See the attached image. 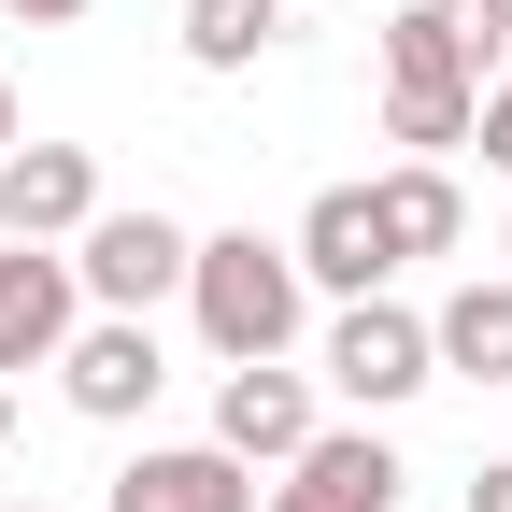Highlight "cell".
<instances>
[{
    "instance_id": "cell-1",
    "label": "cell",
    "mask_w": 512,
    "mask_h": 512,
    "mask_svg": "<svg viewBox=\"0 0 512 512\" xmlns=\"http://www.w3.org/2000/svg\"><path fill=\"white\" fill-rule=\"evenodd\" d=\"M185 313H200L214 370H256V356H285V342H299V313H313V285H299V242L214 228L200 256H185Z\"/></svg>"
},
{
    "instance_id": "cell-2",
    "label": "cell",
    "mask_w": 512,
    "mask_h": 512,
    "mask_svg": "<svg viewBox=\"0 0 512 512\" xmlns=\"http://www.w3.org/2000/svg\"><path fill=\"white\" fill-rule=\"evenodd\" d=\"M313 370H328L342 399L384 427L399 399H427V384H441V342H427V313H413V299H342V313H328V356H313Z\"/></svg>"
},
{
    "instance_id": "cell-3",
    "label": "cell",
    "mask_w": 512,
    "mask_h": 512,
    "mask_svg": "<svg viewBox=\"0 0 512 512\" xmlns=\"http://www.w3.org/2000/svg\"><path fill=\"white\" fill-rule=\"evenodd\" d=\"M185 256H200V228H171L157 200L143 214H86V242H72V271H86V299L100 313H157V299H185Z\"/></svg>"
},
{
    "instance_id": "cell-4",
    "label": "cell",
    "mask_w": 512,
    "mask_h": 512,
    "mask_svg": "<svg viewBox=\"0 0 512 512\" xmlns=\"http://www.w3.org/2000/svg\"><path fill=\"white\" fill-rule=\"evenodd\" d=\"M157 384H171V356H157V313H86V328L57 342V399H72L86 427L157 413Z\"/></svg>"
},
{
    "instance_id": "cell-5",
    "label": "cell",
    "mask_w": 512,
    "mask_h": 512,
    "mask_svg": "<svg viewBox=\"0 0 512 512\" xmlns=\"http://www.w3.org/2000/svg\"><path fill=\"white\" fill-rule=\"evenodd\" d=\"M399 484H413V470H399V441L356 413V427H313L256 512H399Z\"/></svg>"
},
{
    "instance_id": "cell-6",
    "label": "cell",
    "mask_w": 512,
    "mask_h": 512,
    "mask_svg": "<svg viewBox=\"0 0 512 512\" xmlns=\"http://www.w3.org/2000/svg\"><path fill=\"white\" fill-rule=\"evenodd\" d=\"M86 328V271L72 242H0V384L15 370H57V342Z\"/></svg>"
},
{
    "instance_id": "cell-7",
    "label": "cell",
    "mask_w": 512,
    "mask_h": 512,
    "mask_svg": "<svg viewBox=\"0 0 512 512\" xmlns=\"http://www.w3.org/2000/svg\"><path fill=\"white\" fill-rule=\"evenodd\" d=\"M285 242H299V285H313V299H384V271H399L370 185H313V214H299Z\"/></svg>"
},
{
    "instance_id": "cell-8",
    "label": "cell",
    "mask_w": 512,
    "mask_h": 512,
    "mask_svg": "<svg viewBox=\"0 0 512 512\" xmlns=\"http://www.w3.org/2000/svg\"><path fill=\"white\" fill-rule=\"evenodd\" d=\"M313 427H328V413H313V370H285V356H256V370H214V441H228L242 470H285Z\"/></svg>"
},
{
    "instance_id": "cell-9",
    "label": "cell",
    "mask_w": 512,
    "mask_h": 512,
    "mask_svg": "<svg viewBox=\"0 0 512 512\" xmlns=\"http://www.w3.org/2000/svg\"><path fill=\"white\" fill-rule=\"evenodd\" d=\"M256 498H271V484H256L228 441H143L100 512H256Z\"/></svg>"
},
{
    "instance_id": "cell-10",
    "label": "cell",
    "mask_w": 512,
    "mask_h": 512,
    "mask_svg": "<svg viewBox=\"0 0 512 512\" xmlns=\"http://www.w3.org/2000/svg\"><path fill=\"white\" fill-rule=\"evenodd\" d=\"M86 214H100L86 143H15L0 157V242H86Z\"/></svg>"
},
{
    "instance_id": "cell-11",
    "label": "cell",
    "mask_w": 512,
    "mask_h": 512,
    "mask_svg": "<svg viewBox=\"0 0 512 512\" xmlns=\"http://www.w3.org/2000/svg\"><path fill=\"white\" fill-rule=\"evenodd\" d=\"M370 200H384V242H399V271H413V256H456V242H470V200H456V171H441V157L370 171Z\"/></svg>"
},
{
    "instance_id": "cell-12",
    "label": "cell",
    "mask_w": 512,
    "mask_h": 512,
    "mask_svg": "<svg viewBox=\"0 0 512 512\" xmlns=\"http://www.w3.org/2000/svg\"><path fill=\"white\" fill-rule=\"evenodd\" d=\"M427 342H441L456 384H512V271H470L456 299L427 313Z\"/></svg>"
},
{
    "instance_id": "cell-13",
    "label": "cell",
    "mask_w": 512,
    "mask_h": 512,
    "mask_svg": "<svg viewBox=\"0 0 512 512\" xmlns=\"http://www.w3.org/2000/svg\"><path fill=\"white\" fill-rule=\"evenodd\" d=\"M271 29H285V0H185V57L200 72H256Z\"/></svg>"
},
{
    "instance_id": "cell-14",
    "label": "cell",
    "mask_w": 512,
    "mask_h": 512,
    "mask_svg": "<svg viewBox=\"0 0 512 512\" xmlns=\"http://www.w3.org/2000/svg\"><path fill=\"white\" fill-rule=\"evenodd\" d=\"M427 15H441V43H456V57H470L484 86L512 72V0H427Z\"/></svg>"
},
{
    "instance_id": "cell-15",
    "label": "cell",
    "mask_w": 512,
    "mask_h": 512,
    "mask_svg": "<svg viewBox=\"0 0 512 512\" xmlns=\"http://www.w3.org/2000/svg\"><path fill=\"white\" fill-rule=\"evenodd\" d=\"M470 143H484V171H512V86H484V128H470Z\"/></svg>"
},
{
    "instance_id": "cell-16",
    "label": "cell",
    "mask_w": 512,
    "mask_h": 512,
    "mask_svg": "<svg viewBox=\"0 0 512 512\" xmlns=\"http://www.w3.org/2000/svg\"><path fill=\"white\" fill-rule=\"evenodd\" d=\"M0 15H15V29H72L86 0H0Z\"/></svg>"
},
{
    "instance_id": "cell-17",
    "label": "cell",
    "mask_w": 512,
    "mask_h": 512,
    "mask_svg": "<svg viewBox=\"0 0 512 512\" xmlns=\"http://www.w3.org/2000/svg\"><path fill=\"white\" fill-rule=\"evenodd\" d=\"M470 512H512V456H498V470H470Z\"/></svg>"
},
{
    "instance_id": "cell-18",
    "label": "cell",
    "mask_w": 512,
    "mask_h": 512,
    "mask_svg": "<svg viewBox=\"0 0 512 512\" xmlns=\"http://www.w3.org/2000/svg\"><path fill=\"white\" fill-rule=\"evenodd\" d=\"M15 143H29V114H15V72H0V157H15Z\"/></svg>"
},
{
    "instance_id": "cell-19",
    "label": "cell",
    "mask_w": 512,
    "mask_h": 512,
    "mask_svg": "<svg viewBox=\"0 0 512 512\" xmlns=\"http://www.w3.org/2000/svg\"><path fill=\"white\" fill-rule=\"evenodd\" d=\"M0 441H15V384H0Z\"/></svg>"
},
{
    "instance_id": "cell-20",
    "label": "cell",
    "mask_w": 512,
    "mask_h": 512,
    "mask_svg": "<svg viewBox=\"0 0 512 512\" xmlns=\"http://www.w3.org/2000/svg\"><path fill=\"white\" fill-rule=\"evenodd\" d=\"M498 256H512V228H498Z\"/></svg>"
},
{
    "instance_id": "cell-21",
    "label": "cell",
    "mask_w": 512,
    "mask_h": 512,
    "mask_svg": "<svg viewBox=\"0 0 512 512\" xmlns=\"http://www.w3.org/2000/svg\"><path fill=\"white\" fill-rule=\"evenodd\" d=\"M15 512H43V498H15Z\"/></svg>"
},
{
    "instance_id": "cell-22",
    "label": "cell",
    "mask_w": 512,
    "mask_h": 512,
    "mask_svg": "<svg viewBox=\"0 0 512 512\" xmlns=\"http://www.w3.org/2000/svg\"><path fill=\"white\" fill-rule=\"evenodd\" d=\"M498 86H512V72H498Z\"/></svg>"
}]
</instances>
